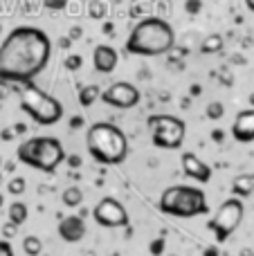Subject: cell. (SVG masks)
Instances as JSON below:
<instances>
[{
	"label": "cell",
	"mask_w": 254,
	"mask_h": 256,
	"mask_svg": "<svg viewBox=\"0 0 254 256\" xmlns=\"http://www.w3.org/2000/svg\"><path fill=\"white\" fill-rule=\"evenodd\" d=\"M176 45V32L164 18L146 16L130 30L124 50L135 56H162Z\"/></svg>",
	"instance_id": "cell-2"
},
{
	"label": "cell",
	"mask_w": 254,
	"mask_h": 256,
	"mask_svg": "<svg viewBox=\"0 0 254 256\" xmlns=\"http://www.w3.org/2000/svg\"><path fill=\"white\" fill-rule=\"evenodd\" d=\"M220 50H223V38H220L218 34L207 36V38L200 43V52L202 54H214V52H220Z\"/></svg>",
	"instance_id": "cell-20"
},
{
	"label": "cell",
	"mask_w": 254,
	"mask_h": 256,
	"mask_svg": "<svg viewBox=\"0 0 254 256\" xmlns=\"http://www.w3.org/2000/svg\"><path fill=\"white\" fill-rule=\"evenodd\" d=\"M223 115H225V106L220 102H212L210 106H207V117H210V120H220Z\"/></svg>",
	"instance_id": "cell-22"
},
{
	"label": "cell",
	"mask_w": 254,
	"mask_h": 256,
	"mask_svg": "<svg viewBox=\"0 0 254 256\" xmlns=\"http://www.w3.org/2000/svg\"><path fill=\"white\" fill-rule=\"evenodd\" d=\"M106 9H108V4H104V0H90V2H88L90 18H97V20H102V18L106 16Z\"/></svg>",
	"instance_id": "cell-21"
},
{
	"label": "cell",
	"mask_w": 254,
	"mask_h": 256,
	"mask_svg": "<svg viewBox=\"0 0 254 256\" xmlns=\"http://www.w3.org/2000/svg\"><path fill=\"white\" fill-rule=\"evenodd\" d=\"M52 40L38 27L22 25L7 34L0 45V81L27 84L48 68Z\"/></svg>",
	"instance_id": "cell-1"
},
{
	"label": "cell",
	"mask_w": 254,
	"mask_h": 256,
	"mask_svg": "<svg viewBox=\"0 0 254 256\" xmlns=\"http://www.w3.org/2000/svg\"><path fill=\"white\" fill-rule=\"evenodd\" d=\"M27 216H30V209H27L25 202H12L9 204V220L16 222L18 227L27 220Z\"/></svg>",
	"instance_id": "cell-18"
},
{
	"label": "cell",
	"mask_w": 254,
	"mask_h": 256,
	"mask_svg": "<svg viewBox=\"0 0 254 256\" xmlns=\"http://www.w3.org/2000/svg\"><path fill=\"white\" fill-rule=\"evenodd\" d=\"M61 202L66 204V207H70V209L72 207H79V204L84 202V191H81L79 186H74V184L68 186V189L61 194Z\"/></svg>",
	"instance_id": "cell-16"
},
{
	"label": "cell",
	"mask_w": 254,
	"mask_h": 256,
	"mask_svg": "<svg viewBox=\"0 0 254 256\" xmlns=\"http://www.w3.org/2000/svg\"><path fill=\"white\" fill-rule=\"evenodd\" d=\"M16 232H18L16 222L7 220V225H2V236H4V238H14V236H16Z\"/></svg>",
	"instance_id": "cell-24"
},
{
	"label": "cell",
	"mask_w": 254,
	"mask_h": 256,
	"mask_svg": "<svg viewBox=\"0 0 254 256\" xmlns=\"http://www.w3.org/2000/svg\"><path fill=\"white\" fill-rule=\"evenodd\" d=\"M243 216H246V207H243L241 198L232 194V198L225 200V202L216 209V214L210 220V230L214 232L216 240H218V243H225V240L241 227Z\"/></svg>",
	"instance_id": "cell-8"
},
{
	"label": "cell",
	"mask_w": 254,
	"mask_h": 256,
	"mask_svg": "<svg viewBox=\"0 0 254 256\" xmlns=\"http://www.w3.org/2000/svg\"><path fill=\"white\" fill-rule=\"evenodd\" d=\"M184 9H187L189 14H198L202 9V2L200 0H187V2H184Z\"/></svg>",
	"instance_id": "cell-26"
},
{
	"label": "cell",
	"mask_w": 254,
	"mask_h": 256,
	"mask_svg": "<svg viewBox=\"0 0 254 256\" xmlns=\"http://www.w3.org/2000/svg\"><path fill=\"white\" fill-rule=\"evenodd\" d=\"M2 204H4V196L0 194V209H2Z\"/></svg>",
	"instance_id": "cell-30"
},
{
	"label": "cell",
	"mask_w": 254,
	"mask_h": 256,
	"mask_svg": "<svg viewBox=\"0 0 254 256\" xmlns=\"http://www.w3.org/2000/svg\"><path fill=\"white\" fill-rule=\"evenodd\" d=\"M14 248L9 245V240H0V256H12Z\"/></svg>",
	"instance_id": "cell-27"
},
{
	"label": "cell",
	"mask_w": 254,
	"mask_h": 256,
	"mask_svg": "<svg viewBox=\"0 0 254 256\" xmlns=\"http://www.w3.org/2000/svg\"><path fill=\"white\" fill-rule=\"evenodd\" d=\"M117 61H120V54L112 45H97L92 52V66L97 72L102 74H110L117 68Z\"/></svg>",
	"instance_id": "cell-13"
},
{
	"label": "cell",
	"mask_w": 254,
	"mask_h": 256,
	"mask_svg": "<svg viewBox=\"0 0 254 256\" xmlns=\"http://www.w3.org/2000/svg\"><path fill=\"white\" fill-rule=\"evenodd\" d=\"M182 171L187 173V178L200 182V184L212 180V166L202 162L196 153H182Z\"/></svg>",
	"instance_id": "cell-12"
},
{
	"label": "cell",
	"mask_w": 254,
	"mask_h": 256,
	"mask_svg": "<svg viewBox=\"0 0 254 256\" xmlns=\"http://www.w3.org/2000/svg\"><path fill=\"white\" fill-rule=\"evenodd\" d=\"M158 209L162 214H166V216L194 218V216H202V214L210 212V204H207V196L200 186L174 184L162 191Z\"/></svg>",
	"instance_id": "cell-4"
},
{
	"label": "cell",
	"mask_w": 254,
	"mask_h": 256,
	"mask_svg": "<svg viewBox=\"0 0 254 256\" xmlns=\"http://www.w3.org/2000/svg\"><path fill=\"white\" fill-rule=\"evenodd\" d=\"M92 220L102 227L115 230V227L128 225V212L117 198H102L92 209Z\"/></svg>",
	"instance_id": "cell-9"
},
{
	"label": "cell",
	"mask_w": 254,
	"mask_h": 256,
	"mask_svg": "<svg viewBox=\"0 0 254 256\" xmlns=\"http://www.w3.org/2000/svg\"><path fill=\"white\" fill-rule=\"evenodd\" d=\"M16 155L25 166H32L43 173H52L66 160V148H63L61 140H56V137L40 135V137H32V140L22 142L18 146Z\"/></svg>",
	"instance_id": "cell-5"
},
{
	"label": "cell",
	"mask_w": 254,
	"mask_h": 256,
	"mask_svg": "<svg viewBox=\"0 0 254 256\" xmlns=\"http://www.w3.org/2000/svg\"><path fill=\"white\" fill-rule=\"evenodd\" d=\"M86 148L94 162L115 166L124 162L128 155V140L120 126L108 124V122H94L86 130Z\"/></svg>",
	"instance_id": "cell-3"
},
{
	"label": "cell",
	"mask_w": 254,
	"mask_h": 256,
	"mask_svg": "<svg viewBox=\"0 0 254 256\" xmlns=\"http://www.w3.org/2000/svg\"><path fill=\"white\" fill-rule=\"evenodd\" d=\"M97 99H102V90H99V86H86V88H81L79 92V104L84 108H90Z\"/></svg>",
	"instance_id": "cell-17"
},
{
	"label": "cell",
	"mask_w": 254,
	"mask_h": 256,
	"mask_svg": "<svg viewBox=\"0 0 254 256\" xmlns=\"http://www.w3.org/2000/svg\"><path fill=\"white\" fill-rule=\"evenodd\" d=\"M79 66H81V56H79V54H72V56L66 58V68H68V70H76Z\"/></svg>",
	"instance_id": "cell-25"
},
{
	"label": "cell",
	"mask_w": 254,
	"mask_h": 256,
	"mask_svg": "<svg viewBox=\"0 0 254 256\" xmlns=\"http://www.w3.org/2000/svg\"><path fill=\"white\" fill-rule=\"evenodd\" d=\"M250 104H252V106H254V92L250 94Z\"/></svg>",
	"instance_id": "cell-31"
},
{
	"label": "cell",
	"mask_w": 254,
	"mask_h": 256,
	"mask_svg": "<svg viewBox=\"0 0 254 256\" xmlns=\"http://www.w3.org/2000/svg\"><path fill=\"white\" fill-rule=\"evenodd\" d=\"M18 102H20L22 112H27L30 120L36 122L38 126H54L63 117V104L45 90H40L34 81L20 84Z\"/></svg>",
	"instance_id": "cell-6"
},
{
	"label": "cell",
	"mask_w": 254,
	"mask_h": 256,
	"mask_svg": "<svg viewBox=\"0 0 254 256\" xmlns=\"http://www.w3.org/2000/svg\"><path fill=\"white\" fill-rule=\"evenodd\" d=\"M254 191V176H236L232 180V194L238 196V198H248Z\"/></svg>",
	"instance_id": "cell-15"
},
{
	"label": "cell",
	"mask_w": 254,
	"mask_h": 256,
	"mask_svg": "<svg viewBox=\"0 0 254 256\" xmlns=\"http://www.w3.org/2000/svg\"><path fill=\"white\" fill-rule=\"evenodd\" d=\"M146 126L151 130V140L158 148L176 150L182 148L184 135H187V124L176 115H151L146 120Z\"/></svg>",
	"instance_id": "cell-7"
},
{
	"label": "cell",
	"mask_w": 254,
	"mask_h": 256,
	"mask_svg": "<svg viewBox=\"0 0 254 256\" xmlns=\"http://www.w3.org/2000/svg\"><path fill=\"white\" fill-rule=\"evenodd\" d=\"M140 99H142L140 90L128 81H117V84L108 86L106 90H102V102L112 108H124V110L135 108L140 104Z\"/></svg>",
	"instance_id": "cell-10"
},
{
	"label": "cell",
	"mask_w": 254,
	"mask_h": 256,
	"mask_svg": "<svg viewBox=\"0 0 254 256\" xmlns=\"http://www.w3.org/2000/svg\"><path fill=\"white\" fill-rule=\"evenodd\" d=\"M22 252L27 256H38L43 252V243H40L38 236H25L22 238Z\"/></svg>",
	"instance_id": "cell-19"
},
{
	"label": "cell",
	"mask_w": 254,
	"mask_h": 256,
	"mask_svg": "<svg viewBox=\"0 0 254 256\" xmlns=\"http://www.w3.org/2000/svg\"><path fill=\"white\" fill-rule=\"evenodd\" d=\"M7 189H9V194L20 196L22 191H25V178H14V180L7 184Z\"/></svg>",
	"instance_id": "cell-23"
},
{
	"label": "cell",
	"mask_w": 254,
	"mask_h": 256,
	"mask_svg": "<svg viewBox=\"0 0 254 256\" xmlns=\"http://www.w3.org/2000/svg\"><path fill=\"white\" fill-rule=\"evenodd\" d=\"M45 2H48V7H50V9H61L66 0H45Z\"/></svg>",
	"instance_id": "cell-28"
},
{
	"label": "cell",
	"mask_w": 254,
	"mask_h": 256,
	"mask_svg": "<svg viewBox=\"0 0 254 256\" xmlns=\"http://www.w3.org/2000/svg\"><path fill=\"white\" fill-rule=\"evenodd\" d=\"M246 7L248 9H250V12L254 14V0H246Z\"/></svg>",
	"instance_id": "cell-29"
},
{
	"label": "cell",
	"mask_w": 254,
	"mask_h": 256,
	"mask_svg": "<svg viewBox=\"0 0 254 256\" xmlns=\"http://www.w3.org/2000/svg\"><path fill=\"white\" fill-rule=\"evenodd\" d=\"M232 137L241 144L254 142V108L241 110L232 122Z\"/></svg>",
	"instance_id": "cell-11"
},
{
	"label": "cell",
	"mask_w": 254,
	"mask_h": 256,
	"mask_svg": "<svg viewBox=\"0 0 254 256\" xmlns=\"http://www.w3.org/2000/svg\"><path fill=\"white\" fill-rule=\"evenodd\" d=\"M58 236H61L66 243H79L86 236V222L81 216H66L58 222Z\"/></svg>",
	"instance_id": "cell-14"
}]
</instances>
